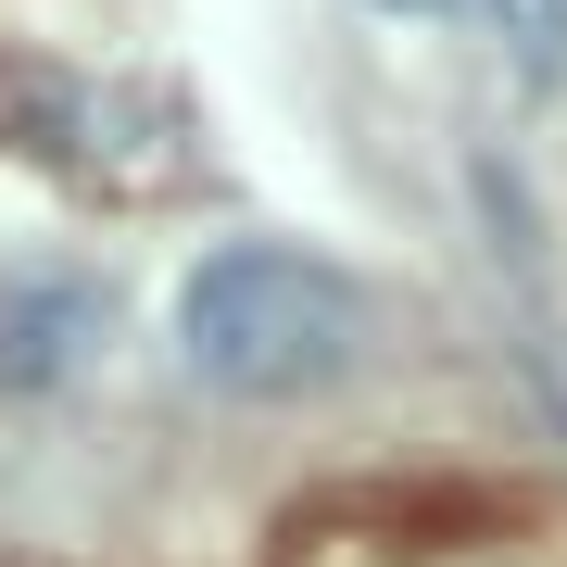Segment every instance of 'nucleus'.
Segmentation results:
<instances>
[{"label": "nucleus", "mask_w": 567, "mask_h": 567, "mask_svg": "<svg viewBox=\"0 0 567 567\" xmlns=\"http://www.w3.org/2000/svg\"><path fill=\"white\" fill-rule=\"evenodd\" d=\"M492 25H505V63H517L529 89L567 76V0H492Z\"/></svg>", "instance_id": "3"}, {"label": "nucleus", "mask_w": 567, "mask_h": 567, "mask_svg": "<svg viewBox=\"0 0 567 567\" xmlns=\"http://www.w3.org/2000/svg\"><path fill=\"white\" fill-rule=\"evenodd\" d=\"M102 341H114V290H102V265H76V252H25V265H0V379H13V391L76 379Z\"/></svg>", "instance_id": "2"}, {"label": "nucleus", "mask_w": 567, "mask_h": 567, "mask_svg": "<svg viewBox=\"0 0 567 567\" xmlns=\"http://www.w3.org/2000/svg\"><path fill=\"white\" fill-rule=\"evenodd\" d=\"M365 290L303 240H215L177 290V365L227 404H290V391L353 379Z\"/></svg>", "instance_id": "1"}, {"label": "nucleus", "mask_w": 567, "mask_h": 567, "mask_svg": "<svg viewBox=\"0 0 567 567\" xmlns=\"http://www.w3.org/2000/svg\"><path fill=\"white\" fill-rule=\"evenodd\" d=\"M379 13H454V0H379Z\"/></svg>", "instance_id": "4"}]
</instances>
